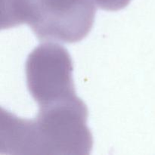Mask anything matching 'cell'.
<instances>
[{
  "instance_id": "1",
  "label": "cell",
  "mask_w": 155,
  "mask_h": 155,
  "mask_svg": "<svg viewBox=\"0 0 155 155\" xmlns=\"http://www.w3.org/2000/svg\"><path fill=\"white\" fill-rule=\"evenodd\" d=\"M1 113V154L85 155L92 151L88 109L78 96L39 107L33 120L18 117L3 108Z\"/></svg>"
},
{
  "instance_id": "2",
  "label": "cell",
  "mask_w": 155,
  "mask_h": 155,
  "mask_svg": "<svg viewBox=\"0 0 155 155\" xmlns=\"http://www.w3.org/2000/svg\"><path fill=\"white\" fill-rule=\"evenodd\" d=\"M95 12L92 0H2L1 28L27 24L42 42L74 43L89 34Z\"/></svg>"
},
{
  "instance_id": "3",
  "label": "cell",
  "mask_w": 155,
  "mask_h": 155,
  "mask_svg": "<svg viewBox=\"0 0 155 155\" xmlns=\"http://www.w3.org/2000/svg\"><path fill=\"white\" fill-rule=\"evenodd\" d=\"M73 61L68 50L45 42L28 55L25 64L27 86L39 107L77 97L73 80Z\"/></svg>"
},
{
  "instance_id": "4",
  "label": "cell",
  "mask_w": 155,
  "mask_h": 155,
  "mask_svg": "<svg viewBox=\"0 0 155 155\" xmlns=\"http://www.w3.org/2000/svg\"><path fill=\"white\" fill-rule=\"evenodd\" d=\"M95 5L101 9L117 12L127 7L131 0H92Z\"/></svg>"
}]
</instances>
